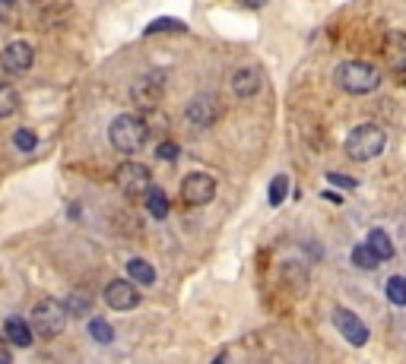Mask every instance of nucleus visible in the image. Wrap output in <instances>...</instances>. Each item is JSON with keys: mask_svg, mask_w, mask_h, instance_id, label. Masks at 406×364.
<instances>
[{"mask_svg": "<svg viewBox=\"0 0 406 364\" xmlns=\"http://www.w3.org/2000/svg\"><path fill=\"white\" fill-rule=\"evenodd\" d=\"M384 146H387V133L374 124H362L346 136L343 149H346V156L352 162H372V158H378L384 152Z\"/></svg>", "mask_w": 406, "mask_h": 364, "instance_id": "3", "label": "nucleus"}, {"mask_svg": "<svg viewBox=\"0 0 406 364\" xmlns=\"http://www.w3.org/2000/svg\"><path fill=\"white\" fill-rule=\"evenodd\" d=\"M216 197V181L203 171H194L181 181V199L188 206H207Z\"/></svg>", "mask_w": 406, "mask_h": 364, "instance_id": "6", "label": "nucleus"}, {"mask_svg": "<svg viewBox=\"0 0 406 364\" xmlns=\"http://www.w3.org/2000/svg\"><path fill=\"white\" fill-rule=\"evenodd\" d=\"M384 60H387L397 73H403L406 70V32H387V38H384Z\"/></svg>", "mask_w": 406, "mask_h": 364, "instance_id": "13", "label": "nucleus"}, {"mask_svg": "<svg viewBox=\"0 0 406 364\" xmlns=\"http://www.w3.org/2000/svg\"><path fill=\"white\" fill-rule=\"evenodd\" d=\"M384 295H387L390 304L406 307V276H390L387 285H384Z\"/></svg>", "mask_w": 406, "mask_h": 364, "instance_id": "19", "label": "nucleus"}, {"mask_svg": "<svg viewBox=\"0 0 406 364\" xmlns=\"http://www.w3.org/2000/svg\"><path fill=\"white\" fill-rule=\"evenodd\" d=\"M178 156H181V149H178L174 143H168V140L156 146V158H162V162H174Z\"/></svg>", "mask_w": 406, "mask_h": 364, "instance_id": "27", "label": "nucleus"}, {"mask_svg": "<svg viewBox=\"0 0 406 364\" xmlns=\"http://www.w3.org/2000/svg\"><path fill=\"white\" fill-rule=\"evenodd\" d=\"M64 307H67V314L83 317V314H89V311H92V295H89V291H83V289H74L70 295H67Z\"/></svg>", "mask_w": 406, "mask_h": 364, "instance_id": "18", "label": "nucleus"}, {"mask_svg": "<svg viewBox=\"0 0 406 364\" xmlns=\"http://www.w3.org/2000/svg\"><path fill=\"white\" fill-rule=\"evenodd\" d=\"M32 60H35V51H32V45H25V42H10L7 48L0 51V66L7 73H25L32 66Z\"/></svg>", "mask_w": 406, "mask_h": 364, "instance_id": "11", "label": "nucleus"}, {"mask_svg": "<svg viewBox=\"0 0 406 364\" xmlns=\"http://www.w3.org/2000/svg\"><path fill=\"white\" fill-rule=\"evenodd\" d=\"M7 361H10V355L3 352V348H0V364H7Z\"/></svg>", "mask_w": 406, "mask_h": 364, "instance_id": "30", "label": "nucleus"}, {"mask_svg": "<svg viewBox=\"0 0 406 364\" xmlns=\"http://www.w3.org/2000/svg\"><path fill=\"white\" fill-rule=\"evenodd\" d=\"M337 86L349 95H368L381 86V70L365 60H343L337 66Z\"/></svg>", "mask_w": 406, "mask_h": 364, "instance_id": "1", "label": "nucleus"}, {"mask_svg": "<svg viewBox=\"0 0 406 364\" xmlns=\"http://www.w3.org/2000/svg\"><path fill=\"white\" fill-rule=\"evenodd\" d=\"M89 332H92V339L102 342V345H108V342L115 339V330H111L105 320H99V317H95V320H89Z\"/></svg>", "mask_w": 406, "mask_h": 364, "instance_id": "24", "label": "nucleus"}, {"mask_svg": "<svg viewBox=\"0 0 406 364\" xmlns=\"http://www.w3.org/2000/svg\"><path fill=\"white\" fill-rule=\"evenodd\" d=\"M115 181L117 187L127 193L131 199L143 197V193L150 191V184H153V174L146 165H140V162H124V165L115 171Z\"/></svg>", "mask_w": 406, "mask_h": 364, "instance_id": "5", "label": "nucleus"}, {"mask_svg": "<svg viewBox=\"0 0 406 364\" xmlns=\"http://www.w3.org/2000/svg\"><path fill=\"white\" fill-rule=\"evenodd\" d=\"M260 83H264V76H260L257 66H238V70L232 73V92L238 95V99L257 95V92H260Z\"/></svg>", "mask_w": 406, "mask_h": 364, "instance_id": "12", "label": "nucleus"}, {"mask_svg": "<svg viewBox=\"0 0 406 364\" xmlns=\"http://www.w3.org/2000/svg\"><path fill=\"white\" fill-rule=\"evenodd\" d=\"M219 114H223V105H219L216 95H197L191 105L184 108V117L194 127H210L213 121H219Z\"/></svg>", "mask_w": 406, "mask_h": 364, "instance_id": "10", "label": "nucleus"}, {"mask_svg": "<svg viewBox=\"0 0 406 364\" xmlns=\"http://www.w3.org/2000/svg\"><path fill=\"white\" fill-rule=\"evenodd\" d=\"M352 263H356L359 269H374L381 260L374 257V250L368 247V244H359V247H352Z\"/></svg>", "mask_w": 406, "mask_h": 364, "instance_id": "21", "label": "nucleus"}, {"mask_svg": "<svg viewBox=\"0 0 406 364\" xmlns=\"http://www.w3.org/2000/svg\"><path fill=\"white\" fill-rule=\"evenodd\" d=\"M333 326L340 330V336L349 345H365L368 342V326L346 307H333Z\"/></svg>", "mask_w": 406, "mask_h": 364, "instance_id": "8", "label": "nucleus"}, {"mask_svg": "<svg viewBox=\"0 0 406 364\" xmlns=\"http://www.w3.org/2000/svg\"><path fill=\"white\" fill-rule=\"evenodd\" d=\"M13 146H16L19 152H32L35 146H38V136H35L32 130H25V127H23V130L13 133Z\"/></svg>", "mask_w": 406, "mask_h": 364, "instance_id": "25", "label": "nucleus"}, {"mask_svg": "<svg viewBox=\"0 0 406 364\" xmlns=\"http://www.w3.org/2000/svg\"><path fill=\"white\" fill-rule=\"evenodd\" d=\"M241 3H245V7H264L267 0H241Z\"/></svg>", "mask_w": 406, "mask_h": 364, "instance_id": "29", "label": "nucleus"}, {"mask_svg": "<svg viewBox=\"0 0 406 364\" xmlns=\"http://www.w3.org/2000/svg\"><path fill=\"white\" fill-rule=\"evenodd\" d=\"M146 136H150V127L146 121H140L137 114H121L111 121L108 127V140L115 146L117 152H124V156H133V152H140L146 146Z\"/></svg>", "mask_w": 406, "mask_h": 364, "instance_id": "2", "label": "nucleus"}, {"mask_svg": "<svg viewBox=\"0 0 406 364\" xmlns=\"http://www.w3.org/2000/svg\"><path fill=\"white\" fill-rule=\"evenodd\" d=\"M159 32H188V25L181 19H153L146 25V35H159Z\"/></svg>", "mask_w": 406, "mask_h": 364, "instance_id": "22", "label": "nucleus"}, {"mask_svg": "<svg viewBox=\"0 0 406 364\" xmlns=\"http://www.w3.org/2000/svg\"><path fill=\"white\" fill-rule=\"evenodd\" d=\"M327 184L340 187V191H356V187H359L352 178H346V174H337V171H327Z\"/></svg>", "mask_w": 406, "mask_h": 364, "instance_id": "26", "label": "nucleus"}, {"mask_svg": "<svg viewBox=\"0 0 406 364\" xmlns=\"http://www.w3.org/2000/svg\"><path fill=\"white\" fill-rule=\"evenodd\" d=\"M162 92H166V76L162 73H146L140 76L131 89V99L137 108H156L162 101Z\"/></svg>", "mask_w": 406, "mask_h": 364, "instance_id": "7", "label": "nucleus"}, {"mask_svg": "<svg viewBox=\"0 0 406 364\" xmlns=\"http://www.w3.org/2000/svg\"><path fill=\"white\" fill-rule=\"evenodd\" d=\"M127 276H131V282H137V285H153V282H156V269L140 257L127 260Z\"/></svg>", "mask_w": 406, "mask_h": 364, "instance_id": "17", "label": "nucleus"}, {"mask_svg": "<svg viewBox=\"0 0 406 364\" xmlns=\"http://www.w3.org/2000/svg\"><path fill=\"white\" fill-rule=\"evenodd\" d=\"M289 193V178L286 174H276L273 181H270V206H280L282 199Z\"/></svg>", "mask_w": 406, "mask_h": 364, "instance_id": "23", "label": "nucleus"}, {"mask_svg": "<svg viewBox=\"0 0 406 364\" xmlns=\"http://www.w3.org/2000/svg\"><path fill=\"white\" fill-rule=\"evenodd\" d=\"M67 307L54 298H42L38 304L32 307V330L42 336V339H54L60 336L67 326Z\"/></svg>", "mask_w": 406, "mask_h": 364, "instance_id": "4", "label": "nucleus"}, {"mask_svg": "<svg viewBox=\"0 0 406 364\" xmlns=\"http://www.w3.org/2000/svg\"><path fill=\"white\" fill-rule=\"evenodd\" d=\"M105 304L111 311H133V307L140 304V291L137 285L127 279H115L105 285Z\"/></svg>", "mask_w": 406, "mask_h": 364, "instance_id": "9", "label": "nucleus"}, {"mask_svg": "<svg viewBox=\"0 0 406 364\" xmlns=\"http://www.w3.org/2000/svg\"><path fill=\"white\" fill-rule=\"evenodd\" d=\"M19 111V92L13 86L0 83V117H10Z\"/></svg>", "mask_w": 406, "mask_h": 364, "instance_id": "20", "label": "nucleus"}, {"mask_svg": "<svg viewBox=\"0 0 406 364\" xmlns=\"http://www.w3.org/2000/svg\"><path fill=\"white\" fill-rule=\"evenodd\" d=\"M0 3H10V0H0Z\"/></svg>", "mask_w": 406, "mask_h": 364, "instance_id": "32", "label": "nucleus"}, {"mask_svg": "<svg viewBox=\"0 0 406 364\" xmlns=\"http://www.w3.org/2000/svg\"><path fill=\"white\" fill-rule=\"evenodd\" d=\"M400 76H403V80H406V70H403V73H400Z\"/></svg>", "mask_w": 406, "mask_h": 364, "instance_id": "31", "label": "nucleus"}, {"mask_svg": "<svg viewBox=\"0 0 406 364\" xmlns=\"http://www.w3.org/2000/svg\"><path fill=\"white\" fill-rule=\"evenodd\" d=\"M365 244L374 250V257H378V260H390V257H394V241H390L387 232H381V228H372Z\"/></svg>", "mask_w": 406, "mask_h": 364, "instance_id": "16", "label": "nucleus"}, {"mask_svg": "<svg viewBox=\"0 0 406 364\" xmlns=\"http://www.w3.org/2000/svg\"><path fill=\"white\" fill-rule=\"evenodd\" d=\"M324 199H330V203H340V193H330V191H324Z\"/></svg>", "mask_w": 406, "mask_h": 364, "instance_id": "28", "label": "nucleus"}, {"mask_svg": "<svg viewBox=\"0 0 406 364\" xmlns=\"http://www.w3.org/2000/svg\"><path fill=\"white\" fill-rule=\"evenodd\" d=\"M146 197V209H150L153 219H166L168 215V197L162 187H156V184H150V191L143 193Z\"/></svg>", "mask_w": 406, "mask_h": 364, "instance_id": "15", "label": "nucleus"}, {"mask_svg": "<svg viewBox=\"0 0 406 364\" xmlns=\"http://www.w3.org/2000/svg\"><path fill=\"white\" fill-rule=\"evenodd\" d=\"M3 332H7V339L13 342L16 348L32 345V326H29L25 320H19V317H10V320L3 323Z\"/></svg>", "mask_w": 406, "mask_h": 364, "instance_id": "14", "label": "nucleus"}]
</instances>
